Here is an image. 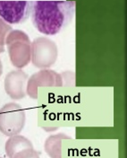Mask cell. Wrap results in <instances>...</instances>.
<instances>
[{
	"label": "cell",
	"mask_w": 127,
	"mask_h": 158,
	"mask_svg": "<svg viewBox=\"0 0 127 158\" xmlns=\"http://www.w3.org/2000/svg\"><path fill=\"white\" fill-rule=\"evenodd\" d=\"M75 2H32L31 21L35 28L45 35H55L65 28L74 16Z\"/></svg>",
	"instance_id": "1"
},
{
	"label": "cell",
	"mask_w": 127,
	"mask_h": 158,
	"mask_svg": "<svg viewBox=\"0 0 127 158\" xmlns=\"http://www.w3.org/2000/svg\"><path fill=\"white\" fill-rule=\"evenodd\" d=\"M31 7L29 1H0V17L8 23H22L29 18Z\"/></svg>",
	"instance_id": "2"
},
{
	"label": "cell",
	"mask_w": 127,
	"mask_h": 158,
	"mask_svg": "<svg viewBox=\"0 0 127 158\" xmlns=\"http://www.w3.org/2000/svg\"><path fill=\"white\" fill-rule=\"evenodd\" d=\"M0 110V131L6 135L12 136L19 133L24 127V112L18 105L11 104Z\"/></svg>",
	"instance_id": "3"
},
{
	"label": "cell",
	"mask_w": 127,
	"mask_h": 158,
	"mask_svg": "<svg viewBox=\"0 0 127 158\" xmlns=\"http://www.w3.org/2000/svg\"><path fill=\"white\" fill-rule=\"evenodd\" d=\"M32 148L31 143L28 139L24 138H22L20 136L14 137L13 138H10L6 143V153L10 158H13L15 152H18L17 148Z\"/></svg>",
	"instance_id": "4"
},
{
	"label": "cell",
	"mask_w": 127,
	"mask_h": 158,
	"mask_svg": "<svg viewBox=\"0 0 127 158\" xmlns=\"http://www.w3.org/2000/svg\"><path fill=\"white\" fill-rule=\"evenodd\" d=\"M14 158H39V156L37 155V153L33 152V150H27V151H23L21 152L19 154H17Z\"/></svg>",
	"instance_id": "5"
}]
</instances>
